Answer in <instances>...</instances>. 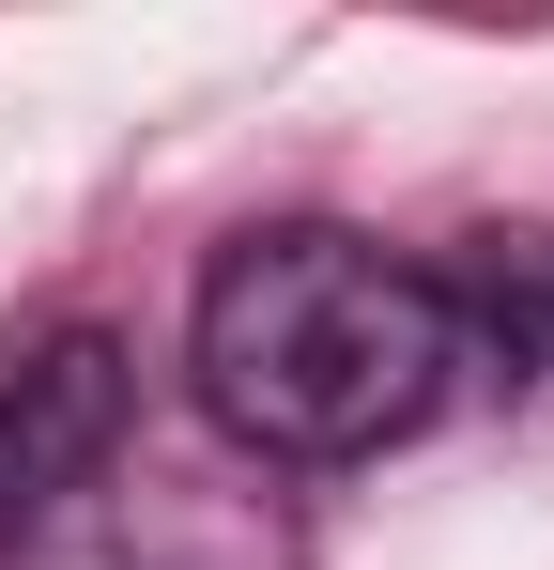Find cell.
I'll return each mask as SVG.
<instances>
[{"label":"cell","mask_w":554,"mask_h":570,"mask_svg":"<svg viewBox=\"0 0 554 570\" xmlns=\"http://www.w3.org/2000/svg\"><path fill=\"white\" fill-rule=\"evenodd\" d=\"M462 308V293H447ZM477 324L524 355V371H554V232H493L477 247V308H462V355H477Z\"/></svg>","instance_id":"cell-3"},{"label":"cell","mask_w":554,"mask_h":570,"mask_svg":"<svg viewBox=\"0 0 554 570\" xmlns=\"http://www.w3.org/2000/svg\"><path fill=\"white\" fill-rule=\"evenodd\" d=\"M108 432H123V355H108V340H31V355H0V524L62 509V493L108 463Z\"/></svg>","instance_id":"cell-2"},{"label":"cell","mask_w":554,"mask_h":570,"mask_svg":"<svg viewBox=\"0 0 554 570\" xmlns=\"http://www.w3.org/2000/svg\"><path fill=\"white\" fill-rule=\"evenodd\" d=\"M185 371L216 401V432H247L277 463H369L432 432V401L462 385V308L369 232H247L200 278Z\"/></svg>","instance_id":"cell-1"}]
</instances>
